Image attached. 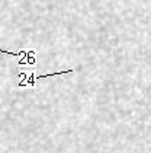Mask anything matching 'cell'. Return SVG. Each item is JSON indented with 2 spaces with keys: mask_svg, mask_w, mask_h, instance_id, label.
<instances>
[{
  "mask_svg": "<svg viewBox=\"0 0 151 153\" xmlns=\"http://www.w3.org/2000/svg\"><path fill=\"white\" fill-rule=\"evenodd\" d=\"M0 53H3V54H9V56H13V57H19V56H23V54H26L25 51H19V53H12V51H6V50H1V48H0Z\"/></svg>",
  "mask_w": 151,
  "mask_h": 153,
  "instance_id": "1",
  "label": "cell"
}]
</instances>
